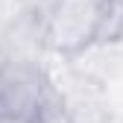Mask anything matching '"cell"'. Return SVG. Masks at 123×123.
Masks as SVG:
<instances>
[{
    "instance_id": "cell-3",
    "label": "cell",
    "mask_w": 123,
    "mask_h": 123,
    "mask_svg": "<svg viewBox=\"0 0 123 123\" xmlns=\"http://www.w3.org/2000/svg\"><path fill=\"white\" fill-rule=\"evenodd\" d=\"M15 3H18L24 12H35V15H41V18H44V12L50 9L53 0H15Z\"/></svg>"
},
{
    "instance_id": "cell-1",
    "label": "cell",
    "mask_w": 123,
    "mask_h": 123,
    "mask_svg": "<svg viewBox=\"0 0 123 123\" xmlns=\"http://www.w3.org/2000/svg\"><path fill=\"white\" fill-rule=\"evenodd\" d=\"M105 0H53L44 12V38L56 53H76L94 41Z\"/></svg>"
},
{
    "instance_id": "cell-4",
    "label": "cell",
    "mask_w": 123,
    "mask_h": 123,
    "mask_svg": "<svg viewBox=\"0 0 123 123\" xmlns=\"http://www.w3.org/2000/svg\"><path fill=\"white\" fill-rule=\"evenodd\" d=\"M100 123H123V105H109V111L103 114V120Z\"/></svg>"
},
{
    "instance_id": "cell-2",
    "label": "cell",
    "mask_w": 123,
    "mask_h": 123,
    "mask_svg": "<svg viewBox=\"0 0 123 123\" xmlns=\"http://www.w3.org/2000/svg\"><path fill=\"white\" fill-rule=\"evenodd\" d=\"M47 50L44 18L35 12H18L0 32V59L12 65H41Z\"/></svg>"
}]
</instances>
